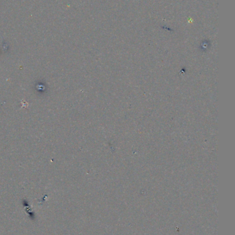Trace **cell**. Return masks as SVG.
<instances>
[{
	"mask_svg": "<svg viewBox=\"0 0 235 235\" xmlns=\"http://www.w3.org/2000/svg\"><path fill=\"white\" fill-rule=\"evenodd\" d=\"M23 206H24L25 210H26V212L28 213V214H29L30 217H33V218H34V219H35V215H34V214H33V211H32L31 208H30L29 205H28V204H27V203H26V204H25V202H23Z\"/></svg>",
	"mask_w": 235,
	"mask_h": 235,
	"instance_id": "cell-1",
	"label": "cell"
}]
</instances>
